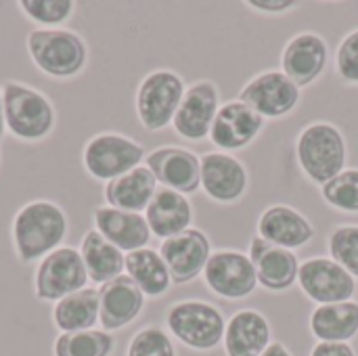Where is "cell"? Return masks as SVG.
Instances as JSON below:
<instances>
[{
    "mask_svg": "<svg viewBox=\"0 0 358 356\" xmlns=\"http://www.w3.org/2000/svg\"><path fill=\"white\" fill-rule=\"evenodd\" d=\"M67 235V212L52 199H31L10 220V245L21 264H38L44 256L65 245Z\"/></svg>",
    "mask_w": 358,
    "mask_h": 356,
    "instance_id": "6da1fadb",
    "label": "cell"
},
{
    "mask_svg": "<svg viewBox=\"0 0 358 356\" xmlns=\"http://www.w3.org/2000/svg\"><path fill=\"white\" fill-rule=\"evenodd\" d=\"M34 67L50 80H76L88 67L90 50L82 34L69 27H34L25 36Z\"/></svg>",
    "mask_w": 358,
    "mask_h": 356,
    "instance_id": "7a4b0ae2",
    "label": "cell"
},
{
    "mask_svg": "<svg viewBox=\"0 0 358 356\" xmlns=\"http://www.w3.org/2000/svg\"><path fill=\"white\" fill-rule=\"evenodd\" d=\"M6 134L25 145L46 141L57 128V107L40 88L19 80H6L2 86Z\"/></svg>",
    "mask_w": 358,
    "mask_h": 356,
    "instance_id": "3957f363",
    "label": "cell"
},
{
    "mask_svg": "<svg viewBox=\"0 0 358 356\" xmlns=\"http://www.w3.org/2000/svg\"><path fill=\"white\" fill-rule=\"evenodd\" d=\"M296 159L304 176L323 187L346 170L348 145L342 130L331 122H313L296 138Z\"/></svg>",
    "mask_w": 358,
    "mask_h": 356,
    "instance_id": "277c9868",
    "label": "cell"
},
{
    "mask_svg": "<svg viewBox=\"0 0 358 356\" xmlns=\"http://www.w3.org/2000/svg\"><path fill=\"white\" fill-rule=\"evenodd\" d=\"M168 334L182 346L208 353L222 344L227 321L218 306L203 300H178L166 311Z\"/></svg>",
    "mask_w": 358,
    "mask_h": 356,
    "instance_id": "5b68a950",
    "label": "cell"
},
{
    "mask_svg": "<svg viewBox=\"0 0 358 356\" xmlns=\"http://www.w3.org/2000/svg\"><path fill=\"white\" fill-rule=\"evenodd\" d=\"M145 147L122 132H99L82 147V168L96 183H111L145 164Z\"/></svg>",
    "mask_w": 358,
    "mask_h": 356,
    "instance_id": "8992f818",
    "label": "cell"
},
{
    "mask_svg": "<svg viewBox=\"0 0 358 356\" xmlns=\"http://www.w3.org/2000/svg\"><path fill=\"white\" fill-rule=\"evenodd\" d=\"M185 80L172 69L149 71L136 88L134 109L141 126L149 132H159L172 126V120L185 97Z\"/></svg>",
    "mask_w": 358,
    "mask_h": 356,
    "instance_id": "52a82bcc",
    "label": "cell"
},
{
    "mask_svg": "<svg viewBox=\"0 0 358 356\" xmlns=\"http://www.w3.org/2000/svg\"><path fill=\"white\" fill-rule=\"evenodd\" d=\"M88 275L73 245H61L44 256L34 271V298L38 302L55 304L69 294L88 287Z\"/></svg>",
    "mask_w": 358,
    "mask_h": 356,
    "instance_id": "ba28073f",
    "label": "cell"
},
{
    "mask_svg": "<svg viewBox=\"0 0 358 356\" xmlns=\"http://www.w3.org/2000/svg\"><path fill=\"white\" fill-rule=\"evenodd\" d=\"M206 287L222 300L250 298L258 287V273L248 254L237 250H218L210 256L203 271Z\"/></svg>",
    "mask_w": 358,
    "mask_h": 356,
    "instance_id": "9c48e42d",
    "label": "cell"
},
{
    "mask_svg": "<svg viewBox=\"0 0 358 356\" xmlns=\"http://www.w3.org/2000/svg\"><path fill=\"white\" fill-rule=\"evenodd\" d=\"M300 97V86H296L281 69L262 71L239 90V101L264 120L289 115L298 107Z\"/></svg>",
    "mask_w": 358,
    "mask_h": 356,
    "instance_id": "30bf717a",
    "label": "cell"
},
{
    "mask_svg": "<svg viewBox=\"0 0 358 356\" xmlns=\"http://www.w3.org/2000/svg\"><path fill=\"white\" fill-rule=\"evenodd\" d=\"M298 285L308 300L317 302V306L348 302L357 294V279L325 256H315L300 264Z\"/></svg>",
    "mask_w": 358,
    "mask_h": 356,
    "instance_id": "8fae6325",
    "label": "cell"
},
{
    "mask_svg": "<svg viewBox=\"0 0 358 356\" xmlns=\"http://www.w3.org/2000/svg\"><path fill=\"white\" fill-rule=\"evenodd\" d=\"M220 109V92L212 80H197L187 86L180 107L172 120L174 132L191 143L210 136L214 118Z\"/></svg>",
    "mask_w": 358,
    "mask_h": 356,
    "instance_id": "7c38bea8",
    "label": "cell"
},
{
    "mask_svg": "<svg viewBox=\"0 0 358 356\" xmlns=\"http://www.w3.org/2000/svg\"><path fill=\"white\" fill-rule=\"evenodd\" d=\"M145 166L164 189H172L182 195H193L201 189V157L191 149L176 145L157 147L147 153Z\"/></svg>",
    "mask_w": 358,
    "mask_h": 356,
    "instance_id": "4fadbf2b",
    "label": "cell"
},
{
    "mask_svg": "<svg viewBox=\"0 0 358 356\" xmlns=\"http://www.w3.org/2000/svg\"><path fill=\"white\" fill-rule=\"evenodd\" d=\"M212 254L210 237L201 229L193 227L162 241L159 245V256L164 258L174 285H187L203 275Z\"/></svg>",
    "mask_w": 358,
    "mask_h": 356,
    "instance_id": "5bb4252c",
    "label": "cell"
},
{
    "mask_svg": "<svg viewBox=\"0 0 358 356\" xmlns=\"http://www.w3.org/2000/svg\"><path fill=\"white\" fill-rule=\"evenodd\" d=\"M329 46L317 31H300L292 36L281 52V71L300 88L315 84L327 69Z\"/></svg>",
    "mask_w": 358,
    "mask_h": 356,
    "instance_id": "9a60e30c",
    "label": "cell"
},
{
    "mask_svg": "<svg viewBox=\"0 0 358 356\" xmlns=\"http://www.w3.org/2000/svg\"><path fill=\"white\" fill-rule=\"evenodd\" d=\"M264 122L266 120L252 107L235 99L220 105L208 138L224 153L241 151L258 138V134L264 130Z\"/></svg>",
    "mask_w": 358,
    "mask_h": 356,
    "instance_id": "2e32d148",
    "label": "cell"
},
{
    "mask_svg": "<svg viewBox=\"0 0 358 356\" xmlns=\"http://www.w3.org/2000/svg\"><path fill=\"white\" fill-rule=\"evenodd\" d=\"M201 157V189L218 204L239 201L250 185L248 168L231 153L208 151Z\"/></svg>",
    "mask_w": 358,
    "mask_h": 356,
    "instance_id": "e0dca14e",
    "label": "cell"
},
{
    "mask_svg": "<svg viewBox=\"0 0 358 356\" xmlns=\"http://www.w3.org/2000/svg\"><path fill=\"white\" fill-rule=\"evenodd\" d=\"M248 256L258 273V285L266 292L283 294L298 283L302 262L292 250L273 245L260 235H254Z\"/></svg>",
    "mask_w": 358,
    "mask_h": 356,
    "instance_id": "ac0fdd59",
    "label": "cell"
},
{
    "mask_svg": "<svg viewBox=\"0 0 358 356\" xmlns=\"http://www.w3.org/2000/svg\"><path fill=\"white\" fill-rule=\"evenodd\" d=\"M147 298L126 275L99 287V325L101 329L113 334L132 325L143 308Z\"/></svg>",
    "mask_w": 358,
    "mask_h": 356,
    "instance_id": "d6986e66",
    "label": "cell"
},
{
    "mask_svg": "<svg viewBox=\"0 0 358 356\" xmlns=\"http://www.w3.org/2000/svg\"><path fill=\"white\" fill-rule=\"evenodd\" d=\"M92 229H96L111 245L124 254L149 248L153 237L145 214L115 210L105 204L92 210Z\"/></svg>",
    "mask_w": 358,
    "mask_h": 356,
    "instance_id": "ffe728a7",
    "label": "cell"
},
{
    "mask_svg": "<svg viewBox=\"0 0 358 356\" xmlns=\"http://www.w3.org/2000/svg\"><path fill=\"white\" fill-rule=\"evenodd\" d=\"M258 235L273 245L285 250H300L315 239L313 222L296 208L285 204L268 206L258 218Z\"/></svg>",
    "mask_w": 358,
    "mask_h": 356,
    "instance_id": "44dd1931",
    "label": "cell"
},
{
    "mask_svg": "<svg viewBox=\"0 0 358 356\" xmlns=\"http://www.w3.org/2000/svg\"><path fill=\"white\" fill-rule=\"evenodd\" d=\"M222 342L227 356H260L273 344V329L260 311L243 308L227 321Z\"/></svg>",
    "mask_w": 358,
    "mask_h": 356,
    "instance_id": "7402d4cb",
    "label": "cell"
},
{
    "mask_svg": "<svg viewBox=\"0 0 358 356\" xmlns=\"http://www.w3.org/2000/svg\"><path fill=\"white\" fill-rule=\"evenodd\" d=\"M145 218L151 235L166 241L193 227V204L187 195L159 187L145 210Z\"/></svg>",
    "mask_w": 358,
    "mask_h": 356,
    "instance_id": "603a6c76",
    "label": "cell"
},
{
    "mask_svg": "<svg viewBox=\"0 0 358 356\" xmlns=\"http://www.w3.org/2000/svg\"><path fill=\"white\" fill-rule=\"evenodd\" d=\"M157 189L159 185L153 172L145 164H141L138 168L126 172L124 176L107 183L103 189V199L105 206H111L115 210L145 214Z\"/></svg>",
    "mask_w": 358,
    "mask_h": 356,
    "instance_id": "cb8c5ba5",
    "label": "cell"
},
{
    "mask_svg": "<svg viewBox=\"0 0 358 356\" xmlns=\"http://www.w3.org/2000/svg\"><path fill=\"white\" fill-rule=\"evenodd\" d=\"M80 256L88 275V281L94 285H105L124 275L126 254L111 245L96 229H88L80 239Z\"/></svg>",
    "mask_w": 358,
    "mask_h": 356,
    "instance_id": "d4e9b609",
    "label": "cell"
},
{
    "mask_svg": "<svg viewBox=\"0 0 358 356\" xmlns=\"http://www.w3.org/2000/svg\"><path fill=\"white\" fill-rule=\"evenodd\" d=\"M308 327L319 342L350 344L358 336V302L348 300L317 306L308 317Z\"/></svg>",
    "mask_w": 358,
    "mask_h": 356,
    "instance_id": "484cf974",
    "label": "cell"
},
{
    "mask_svg": "<svg viewBox=\"0 0 358 356\" xmlns=\"http://www.w3.org/2000/svg\"><path fill=\"white\" fill-rule=\"evenodd\" d=\"M124 275L132 279V283L143 292L145 298H151V300L166 296L170 287L174 285L170 271L164 258L159 256V250H153V248H143V250L126 254Z\"/></svg>",
    "mask_w": 358,
    "mask_h": 356,
    "instance_id": "4316f807",
    "label": "cell"
},
{
    "mask_svg": "<svg viewBox=\"0 0 358 356\" xmlns=\"http://www.w3.org/2000/svg\"><path fill=\"white\" fill-rule=\"evenodd\" d=\"M50 319L59 334L94 329L99 325V287H84L55 302Z\"/></svg>",
    "mask_w": 358,
    "mask_h": 356,
    "instance_id": "83f0119b",
    "label": "cell"
},
{
    "mask_svg": "<svg viewBox=\"0 0 358 356\" xmlns=\"http://www.w3.org/2000/svg\"><path fill=\"white\" fill-rule=\"evenodd\" d=\"M113 350V334L99 327L73 334H59L52 344V356H111Z\"/></svg>",
    "mask_w": 358,
    "mask_h": 356,
    "instance_id": "f1b7e54d",
    "label": "cell"
},
{
    "mask_svg": "<svg viewBox=\"0 0 358 356\" xmlns=\"http://www.w3.org/2000/svg\"><path fill=\"white\" fill-rule=\"evenodd\" d=\"M19 10L40 27H63L76 13L73 0H19Z\"/></svg>",
    "mask_w": 358,
    "mask_h": 356,
    "instance_id": "f546056e",
    "label": "cell"
},
{
    "mask_svg": "<svg viewBox=\"0 0 358 356\" xmlns=\"http://www.w3.org/2000/svg\"><path fill=\"white\" fill-rule=\"evenodd\" d=\"M323 201L344 214H358V170L350 168L321 187Z\"/></svg>",
    "mask_w": 358,
    "mask_h": 356,
    "instance_id": "4dcf8cb0",
    "label": "cell"
},
{
    "mask_svg": "<svg viewBox=\"0 0 358 356\" xmlns=\"http://www.w3.org/2000/svg\"><path fill=\"white\" fill-rule=\"evenodd\" d=\"M329 258L358 279V225H338L327 239Z\"/></svg>",
    "mask_w": 358,
    "mask_h": 356,
    "instance_id": "1f68e13d",
    "label": "cell"
},
{
    "mask_svg": "<svg viewBox=\"0 0 358 356\" xmlns=\"http://www.w3.org/2000/svg\"><path fill=\"white\" fill-rule=\"evenodd\" d=\"M126 356H176V348L166 329L159 325H145L128 342Z\"/></svg>",
    "mask_w": 358,
    "mask_h": 356,
    "instance_id": "d6a6232c",
    "label": "cell"
},
{
    "mask_svg": "<svg viewBox=\"0 0 358 356\" xmlns=\"http://www.w3.org/2000/svg\"><path fill=\"white\" fill-rule=\"evenodd\" d=\"M336 71L346 84H358V27L342 38L336 52Z\"/></svg>",
    "mask_w": 358,
    "mask_h": 356,
    "instance_id": "836d02e7",
    "label": "cell"
},
{
    "mask_svg": "<svg viewBox=\"0 0 358 356\" xmlns=\"http://www.w3.org/2000/svg\"><path fill=\"white\" fill-rule=\"evenodd\" d=\"M245 4L250 8H254L258 13H266V15H283V13H289L300 6V2H296V0H248Z\"/></svg>",
    "mask_w": 358,
    "mask_h": 356,
    "instance_id": "e575fe53",
    "label": "cell"
},
{
    "mask_svg": "<svg viewBox=\"0 0 358 356\" xmlns=\"http://www.w3.org/2000/svg\"><path fill=\"white\" fill-rule=\"evenodd\" d=\"M310 356H357L350 344H331V342H317L310 350Z\"/></svg>",
    "mask_w": 358,
    "mask_h": 356,
    "instance_id": "d590c367",
    "label": "cell"
},
{
    "mask_svg": "<svg viewBox=\"0 0 358 356\" xmlns=\"http://www.w3.org/2000/svg\"><path fill=\"white\" fill-rule=\"evenodd\" d=\"M260 356H294L283 342H273Z\"/></svg>",
    "mask_w": 358,
    "mask_h": 356,
    "instance_id": "8d00e7d4",
    "label": "cell"
},
{
    "mask_svg": "<svg viewBox=\"0 0 358 356\" xmlns=\"http://www.w3.org/2000/svg\"><path fill=\"white\" fill-rule=\"evenodd\" d=\"M6 134V124H4V101H2V88H0V141Z\"/></svg>",
    "mask_w": 358,
    "mask_h": 356,
    "instance_id": "74e56055",
    "label": "cell"
}]
</instances>
